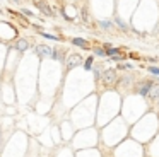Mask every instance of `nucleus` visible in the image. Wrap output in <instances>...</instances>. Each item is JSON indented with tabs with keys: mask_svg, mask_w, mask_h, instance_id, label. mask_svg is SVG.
<instances>
[{
	"mask_svg": "<svg viewBox=\"0 0 159 157\" xmlns=\"http://www.w3.org/2000/svg\"><path fill=\"white\" fill-rule=\"evenodd\" d=\"M101 77H103V84L105 85H113L116 82V72L115 70H105V74Z\"/></svg>",
	"mask_w": 159,
	"mask_h": 157,
	"instance_id": "1",
	"label": "nucleus"
},
{
	"mask_svg": "<svg viewBox=\"0 0 159 157\" xmlns=\"http://www.w3.org/2000/svg\"><path fill=\"white\" fill-rule=\"evenodd\" d=\"M36 53H38L39 57H53V50L50 46H45V44L36 46Z\"/></svg>",
	"mask_w": 159,
	"mask_h": 157,
	"instance_id": "2",
	"label": "nucleus"
},
{
	"mask_svg": "<svg viewBox=\"0 0 159 157\" xmlns=\"http://www.w3.org/2000/svg\"><path fill=\"white\" fill-rule=\"evenodd\" d=\"M81 61H82L81 55H70V57H69V60H67V68H69V70L75 68L77 65H81Z\"/></svg>",
	"mask_w": 159,
	"mask_h": 157,
	"instance_id": "3",
	"label": "nucleus"
},
{
	"mask_svg": "<svg viewBox=\"0 0 159 157\" xmlns=\"http://www.w3.org/2000/svg\"><path fill=\"white\" fill-rule=\"evenodd\" d=\"M149 98L159 99V85H158V84H152V85H151V91H149Z\"/></svg>",
	"mask_w": 159,
	"mask_h": 157,
	"instance_id": "4",
	"label": "nucleus"
},
{
	"mask_svg": "<svg viewBox=\"0 0 159 157\" xmlns=\"http://www.w3.org/2000/svg\"><path fill=\"white\" fill-rule=\"evenodd\" d=\"M16 48H17L19 51H24V50L29 48V43H28L26 39H19L17 43H16Z\"/></svg>",
	"mask_w": 159,
	"mask_h": 157,
	"instance_id": "5",
	"label": "nucleus"
},
{
	"mask_svg": "<svg viewBox=\"0 0 159 157\" xmlns=\"http://www.w3.org/2000/svg\"><path fill=\"white\" fill-rule=\"evenodd\" d=\"M151 82H145V84H142L140 89H139V92H140L142 96H149V91H151Z\"/></svg>",
	"mask_w": 159,
	"mask_h": 157,
	"instance_id": "6",
	"label": "nucleus"
},
{
	"mask_svg": "<svg viewBox=\"0 0 159 157\" xmlns=\"http://www.w3.org/2000/svg\"><path fill=\"white\" fill-rule=\"evenodd\" d=\"M36 5H38V7H39V9H41V10H43V12H45L46 16H52V9H50V7H48V5H46L45 2H38Z\"/></svg>",
	"mask_w": 159,
	"mask_h": 157,
	"instance_id": "7",
	"label": "nucleus"
},
{
	"mask_svg": "<svg viewBox=\"0 0 159 157\" xmlns=\"http://www.w3.org/2000/svg\"><path fill=\"white\" fill-rule=\"evenodd\" d=\"M72 43H74V44H77V46H81V48H86V50H87V48H89V43H87V41H86V39L75 38V39H74V41H72Z\"/></svg>",
	"mask_w": 159,
	"mask_h": 157,
	"instance_id": "8",
	"label": "nucleus"
},
{
	"mask_svg": "<svg viewBox=\"0 0 159 157\" xmlns=\"http://www.w3.org/2000/svg\"><path fill=\"white\" fill-rule=\"evenodd\" d=\"M92 63H94V60H92V57H89V58L86 60V63H84V68H86V70H91V68H92Z\"/></svg>",
	"mask_w": 159,
	"mask_h": 157,
	"instance_id": "9",
	"label": "nucleus"
},
{
	"mask_svg": "<svg viewBox=\"0 0 159 157\" xmlns=\"http://www.w3.org/2000/svg\"><path fill=\"white\" fill-rule=\"evenodd\" d=\"M108 55H111V57H116V55H118V50L111 48V50H108Z\"/></svg>",
	"mask_w": 159,
	"mask_h": 157,
	"instance_id": "10",
	"label": "nucleus"
},
{
	"mask_svg": "<svg viewBox=\"0 0 159 157\" xmlns=\"http://www.w3.org/2000/svg\"><path fill=\"white\" fill-rule=\"evenodd\" d=\"M149 72H151V74H154V75H159V68H156V67H151V68H149Z\"/></svg>",
	"mask_w": 159,
	"mask_h": 157,
	"instance_id": "11",
	"label": "nucleus"
},
{
	"mask_svg": "<svg viewBox=\"0 0 159 157\" xmlns=\"http://www.w3.org/2000/svg\"><path fill=\"white\" fill-rule=\"evenodd\" d=\"M101 27L108 29V27H109V22H108V20H103V22H101Z\"/></svg>",
	"mask_w": 159,
	"mask_h": 157,
	"instance_id": "12",
	"label": "nucleus"
},
{
	"mask_svg": "<svg viewBox=\"0 0 159 157\" xmlns=\"http://www.w3.org/2000/svg\"><path fill=\"white\" fill-rule=\"evenodd\" d=\"M43 36H45V38H48V39H55V41L58 39V36H52V34H43Z\"/></svg>",
	"mask_w": 159,
	"mask_h": 157,
	"instance_id": "13",
	"label": "nucleus"
},
{
	"mask_svg": "<svg viewBox=\"0 0 159 157\" xmlns=\"http://www.w3.org/2000/svg\"><path fill=\"white\" fill-rule=\"evenodd\" d=\"M116 22H118V26H120L122 29H127V26H125V24H123V22H122V20H120V19L116 20Z\"/></svg>",
	"mask_w": 159,
	"mask_h": 157,
	"instance_id": "14",
	"label": "nucleus"
},
{
	"mask_svg": "<svg viewBox=\"0 0 159 157\" xmlns=\"http://www.w3.org/2000/svg\"><path fill=\"white\" fill-rule=\"evenodd\" d=\"M96 55H99V57H103V55H105V51H103V50H96Z\"/></svg>",
	"mask_w": 159,
	"mask_h": 157,
	"instance_id": "15",
	"label": "nucleus"
},
{
	"mask_svg": "<svg viewBox=\"0 0 159 157\" xmlns=\"http://www.w3.org/2000/svg\"><path fill=\"white\" fill-rule=\"evenodd\" d=\"M14 2H19V0H14Z\"/></svg>",
	"mask_w": 159,
	"mask_h": 157,
	"instance_id": "16",
	"label": "nucleus"
}]
</instances>
